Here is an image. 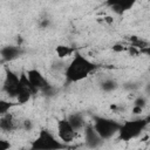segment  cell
<instances>
[{
    "label": "cell",
    "instance_id": "1",
    "mask_svg": "<svg viewBox=\"0 0 150 150\" xmlns=\"http://www.w3.org/2000/svg\"><path fill=\"white\" fill-rule=\"evenodd\" d=\"M98 66L83 56L80 52H75L71 61L67 64L64 69V77L66 82L69 83H76L84 79H87L91 73H94Z\"/></svg>",
    "mask_w": 150,
    "mask_h": 150
},
{
    "label": "cell",
    "instance_id": "2",
    "mask_svg": "<svg viewBox=\"0 0 150 150\" xmlns=\"http://www.w3.org/2000/svg\"><path fill=\"white\" fill-rule=\"evenodd\" d=\"M148 124H150V117L134 118L127 121L121 124V128L118 130V137L124 142H129L134 138H137L144 131Z\"/></svg>",
    "mask_w": 150,
    "mask_h": 150
},
{
    "label": "cell",
    "instance_id": "3",
    "mask_svg": "<svg viewBox=\"0 0 150 150\" xmlns=\"http://www.w3.org/2000/svg\"><path fill=\"white\" fill-rule=\"evenodd\" d=\"M93 125L104 141L112 138L116 134H118V130L121 128V123L116 122L115 120L102 116H94Z\"/></svg>",
    "mask_w": 150,
    "mask_h": 150
},
{
    "label": "cell",
    "instance_id": "4",
    "mask_svg": "<svg viewBox=\"0 0 150 150\" xmlns=\"http://www.w3.org/2000/svg\"><path fill=\"white\" fill-rule=\"evenodd\" d=\"M32 149H45V150H52V149H63L67 148V144L62 143L59 137L56 138L49 130L41 129L38 134V137L32 142L30 145Z\"/></svg>",
    "mask_w": 150,
    "mask_h": 150
},
{
    "label": "cell",
    "instance_id": "5",
    "mask_svg": "<svg viewBox=\"0 0 150 150\" xmlns=\"http://www.w3.org/2000/svg\"><path fill=\"white\" fill-rule=\"evenodd\" d=\"M19 81H20V75L15 74L9 68H5V76L2 79V94H5L8 100L9 98L16 100Z\"/></svg>",
    "mask_w": 150,
    "mask_h": 150
},
{
    "label": "cell",
    "instance_id": "6",
    "mask_svg": "<svg viewBox=\"0 0 150 150\" xmlns=\"http://www.w3.org/2000/svg\"><path fill=\"white\" fill-rule=\"evenodd\" d=\"M38 90L32 86L26 71H22L20 74V81L18 87V96H16V103L18 104H25L27 103L30 97L36 94Z\"/></svg>",
    "mask_w": 150,
    "mask_h": 150
},
{
    "label": "cell",
    "instance_id": "7",
    "mask_svg": "<svg viewBox=\"0 0 150 150\" xmlns=\"http://www.w3.org/2000/svg\"><path fill=\"white\" fill-rule=\"evenodd\" d=\"M57 137L59 139L64 143V144H70L75 137H76V130L73 128V125L70 124V122L68 121V118H62L57 122Z\"/></svg>",
    "mask_w": 150,
    "mask_h": 150
},
{
    "label": "cell",
    "instance_id": "8",
    "mask_svg": "<svg viewBox=\"0 0 150 150\" xmlns=\"http://www.w3.org/2000/svg\"><path fill=\"white\" fill-rule=\"evenodd\" d=\"M32 86L38 90V91H45L47 89H49L52 86L49 84V82L47 81V79L40 73V70L38 69H29L26 71Z\"/></svg>",
    "mask_w": 150,
    "mask_h": 150
},
{
    "label": "cell",
    "instance_id": "9",
    "mask_svg": "<svg viewBox=\"0 0 150 150\" xmlns=\"http://www.w3.org/2000/svg\"><path fill=\"white\" fill-rule=\"evenodd\" d=\"M83 134H84V143L88 148H98L102 145V143L104 141L98 135V132L95 130L93 123H88L84 127Z\"/></svg>",
    "mask_w": 150,
    "mask_h": 150
},
{
    "label": "cell",
    "instance_id": "10",
    "mask_svg": "<svg viewBox=\"0 0 150 150\" xmlns=\"http://www.w3.org/2000/svg\"><path fill=\"white\" fill-rule=\"evenodd\" d=\"M137 1L138 0H105V4L115 14L122 15L131 9Z\"/></svg>",
    "mask_w": 150,
    "mask_h": 150
},
{
    "label": "cell",
    "instance_id": "11",
    "mask_svg": "<svg viewBox=\"0 0 150 150\" xmlns=\"http://www.w3.org/2000/svg\"><path fill=\"white\" fill-rule=\"evenodd\" d=\"M18 128H21V122H19L15 116L12 112H6L1 115L0 117V129L2 132H12L16 130Z\"/></svg>",
    "mask_w": 150,
    "mask_h": 150
},
{
    "label": "cell",
    "instance_id": "12",
    "mask_svg": "<svg viewBox=\"0 0 150 150\" xmlns=\"http://www.w3.org/2000/svg\"><path fill=\"white\" fill-rule=\"evenodd\" d=\"M23 54V49L21 48V46H6L1 48V60L2 62H12L16 59H19L21 55Z\"/></svg>",
    "mask_w": 150,
    "mask_h": 150
},
{
    "label": "cell",
    "instance_id": "13",
    "mask_svg": "<svg viewBox=\"0 0 150 150\" xmlns=\"http://www.w3.org/2000/svg\"><path fill=\"white\" fill-rule=\"evenodd\" d=\"M67 118H68V121L70 122V124L73 125V128L76 131H82L84 129V127L87 125V123H86V121L83 118V115L80 114V112H73Z\"/></svg>",
    "mask_w": 150,
    "mask_h": 150
},
{
    "label": "cell",
    "instance_id": "14",
    "mask_svg": "<svg viewBox=\"0 0 150 150\" xmlns=\"http://www.w3.org/2000/svg\"><path fill=\"white\" fill-rule=\"evenodd\" d=\"M74 52H75L74 48H71L69 46H66V45H59L55 48V53L57 55V59H62V60L66 59L67 56L71 55Z\"/></svg>",
    "mask_w": 150,
    "mask_h": 150
},
{
    "label": "cell",
    "instance_id": "15",
    "mask_svg": "<svg viewBox=\"0 0 150 150\" xmlns=\"http://www.w3.org/2000/svg\"><path fill=\"white\" fill-rule=\"evenodd\" d=\"M117 87H118L117 82H116L114 79H110V77L104 79V80L101 82V89H102L103 91H105V93H111V91H114Z\"/></svg>",
    "mask_w": 150,
    "mask_h": 150
},
{
    "label": "cell",
    "instance_id": "16",
    "mask_svg": "<svg viewBox=\"0 0 150 150\" xmlns=\"http://www.w3.org/2000/svg\"><path fill=\"white\" fill-rule=\"evenodd\" d=\"M15 104H18V103H13V102H11L9 100H8V101L1 100V101H0V115H4V114H6V112H8L9 109H11L13 105H15Z\"/></svg>",
    "mask_w": 150,
    "mask_h": 150
},
{
    "label": "cell",
    "instance_id": "17",
    "mask_svg": "<svg viewBox=\"0 0 150 150\" xmlns=\"http://www.w3.org/2000/svg\"><path fill=\"white\" fill-rule=\"evenodd\" d=\"M33 128H34V124L30 120H23L21 122V129H23L26 131H30V130H33Z\"/></svg>",
    "mask_w": 150,
    "mask_h": 150
},
{
    "label": "cell",
    "instance_id": "18",
    "mask_svg": "<svg viewBox=\"0 0 150 150\" xmlns=\"http://www.w3.org/2000/svg\"><path fill=\"white\" fill-rule=\"evenodd\" d=\"M134 105H137V107H141V108H144L146 105V98L144 96H137L134 101Z\"/></svg>",
    "mask_w": 150,
    "mask_h": 150
},
{
    "label": "cell",
    "instance_id": "19",
    "mask_svg": "<svg viewBox=\"0 0 150 150\" xmlns=\"http://www.w3.org/2000/svg\"><path fill=\"white\" fill-rule=\"evenodd\" d=\"M11 148V144L8 141H5V139H0V150H7Z\"/></svg>",
    "mask_w": 150,
    "mask_h": 150
},
{
    "label": "cell",
    "instance_id": "20",
    "mask_svg": "<svg viewBox=\"0 0 150 150\" xmlns=\"http://www.w3.org/2000/svg\"><path fill=\"white\" fill-rule=\"evenodd\" d=\"M112 50L114 52H123V50H127V48L125 47H123L122 45H115V46H112Z\"/></svg>",
    "mask_w": 150,
    "mask_h": 150
},
{
    "label": "cell",
    "instance_id": "21",
    "mask_svg": "<svg viewBox=\"0 0 150 150\" xmlns=\"http://www.w3.org/2000/svg\"><path fill=\"white\" fill-rule=\"evenodd\" d=\"M142 111H143V108L134 105V108H132V114L134 115H139V114H142Z\"/></svg>",
    "mask_w": 150,
    "mask_h": 150
},
{
    "label": "cell",
    "instance_id": "22",
    "mask_svg": "<svg viewBox=\"0 0 150 150\" xmlns=\"http://www.w3.org/2000/svg\"><path fill=\"white\" fill-rule=\"evenodd\" d=\"M139 53H142V54H145V55L150 56V45H149V46H146V47H144V48H141V49H139Z\"/></svg>",
    "mask_w": 150,
    "mask_h": 150
},
{
    "label": "cell",
    "instance_id": "23",
    "mask_svg": "<svg viewBox=\"0 0 150 150\" xmlns=\"http://www.w3.org/2000/svg\"><path fill=\"white\" fill-rule=\"evenodd\" d=\"M103 21H105V22H108V23H112V22H114V19H112L111 16H105V18L103 19Z\"/></svg>",
    "mask_w": 150,
    "mask_h": 150
},
{
    "label": "cell",
    "instance_id": "24",
    "mask_svg": "<svg viewBox=\"0 0 150 150\" xmlns=\"http://www.w3.org/2000/svg\"><path fill=\"white\" fill-rule=\"evenodd\" d=\"M146 90H148V93H150V84L146 87Z\"/></svg>",
    "mask_w": 150,
    "mask_h": 150
}]
</instances>
